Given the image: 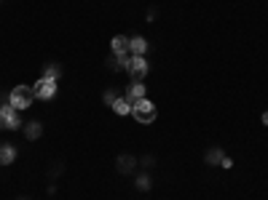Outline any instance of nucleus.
<instances>
[{"mask_svg": "<svg viewBox=\"0 0 268 200\" xmlns=\"http://www.w3.org/2000/svg\"><path fill=\"white\" fill-rule=\"evenodd\" d=\"M8 102H11V107L14 110H30L32 107V102H35V91L32 86H14L8 93Z\"/></svg>", "mask_w": 268, "mask_h": 200, "instance_id": "1", "label": "nucleus"}, {"mask_svg": "<svg viewBox=\"0 0 268 200\" xmlns=\"http://www.w3.org/2000/svg\"><path fill=\"white\" fill-rule=\"evenodd\" d=\"M132 115H134V120H137V123H142V126H150V123H156V117H158V110H156V104H153V102H148V99H139L137 104H132Z\"/></svg>", "mask_w": 268, "mask_h": 200, "instance_id": "2", "label": "nucleus"}, {"mask_svg": "<svg viewBox=\"0 0 268 200\" xmlns=\"http://www.w3.org/2000/svg\"><path fill=\"white\" fill-rule=\"evenodd\" d=\"M32 91H35V99L49 102V99H54V96H56V80H54V78H46V75H40L38 80H35Z\"/></svg>", "mask_w": 268, "mask_h": 200, "instance_id": "3", "label": "nucleus"}, {"mask_svg": "<svg viewBox=\"0 0 268 200\" xmlns=\"http://www.w3.org/2000/svg\"><path fill=\"white\" fill-rule=\"evenodd\" d=\"M126 72H129L132 80L142 83L145 75H148V62H145V56H129V62H126Z\"/></svg>", "mask_w": 268, "mask_h": 200, "instance_id": "4", "label": "nucleus"}, {"mask_svg": "<svg viewBox=\"0 0 268 200\" xmlns=\"http://www.w3.org/2000/svg\"><path fill=\"white\" fill-rule=\"evenodd\" d=\"M0 110H3V115H6V128H8V131H19V128H22V115H19V110L11 107V102L0 104Z\"/></svg>", "mask_w": 268, "mask_h": 200, "instance_id": "5", "label": "nucleus"}, {"mask_svg": "<svg viewBox=\"0 0 268 200\" xmlns=\"http://www.w3.org/2000/svg\"><path fill=\"white\" fill-rule=\"evenodd\" d=\"M123 99L129 102V104H137L139 99H145V83H137V80H132V83L126 86Z\"/></svg>", "mask_w": 268, "mask_h": 200, "instance_id": "6", "label": "nucleus"}, {"mask_svg": "<svg viewBox=\"0 0 268 200\" xmlns=\"http://www.w3.org/2000/svg\"><path fill=\"white\" fill-rule=\"evenodd\" d=\"M129 43H132V38H126V35H115V38L110 40V51L115 56H132L129 54Z\"/></svg>", "mask_w": 268, "mask_h": 200, "instance_id": "7", "label": "nucleus"}, {"mask_svg": "<svg viewBox=\"0 0 268 200\" xmlns=\"http://www.w3.org/2000/svg\"><path fill=\"white\" fill-rule=\"evenodd\" d=\"M115 166H118V173H134L137 166H139V160L134 155H118V160H115Z\"/></svg>", "mask_w": 268, "mask_h": 200, "instance_id": "8", "label": "nucleus"}, {"mask_svg": "<svg viewBox=\"0 0 268 200\" xmlns=\"http://www.w3.org/2000/svg\"><path fill=\"white\" fill-rule=\"evenodd\" d=\"M22 134H25L27 142H38V139L43 136V123L38 120H30L27 126H22Z\"/></svg>", "mask_w": 268, "mask_h": 200, "instance_id": "9", "label": "nucleus"}, {"mask_svg": "<svg viewBox=\"0 0 268 200\" xmlns=\"http://www.w3.org/2000/svg\"><path fill=\"white\" fill-rule=\"evenodd\" d=\"M129 54H132V56H145V54H148V40L142 38V35H134V38H132Z\"/></svg>", "mask_w": 268, "mask_h": 200, "instance_id": "10", "label": "nucleus"}, {"mask_svg": "<svg viewBox=\"0 0 268 200\" xmlns=\"http://www.w3.org/2000/svg\"><path fill=\"white\" fill-rule=\"evenodd\" d=\"M16 160V147L14 144H0V166H11Z\"/></svg>", "mask_w": 268, "mask_h": 200, "instance_id": "11", "label": "nucleus"}, {"mask_svg": "<svg viewBox=\"0 0 268 200\" xmlns=\"http://www.w3.org/2000/svg\"><path fill=\"white\" fill-rule=\"evenodd\" d=\"M126 62H129V56H115V54H110V59L105 62V67L113 69V72H121V69H126Z\"/></svg>", "mask_w": 268, "mask_h": 200, "instance_id": "12", "label": "nucleus"}, {"mask_svg": "<svg viewBox=\"0 0 268 200\" xmlns=\"http://www.w3.org/2000/svg\"><path fill=\"white\" fill-rule=\"evenodd\" d=\"M225 158V152L220 149V147H215V149H209L207 152V166H220V160Z\"/></svg>", "mask_w": 268, "mask_h": 200, "instance_id": "13", "label": "nucleus"}, {"mask_svg": "<svg viewBox=\"0 0 268 200\" xmlns=\"http://www.w3.org/2000/svg\"><path fill=\"white\" fill-rule=\"evenodd\" d=\"M113 112L121 115V117H126V115H132V104L126 102V99H118V102L113 104Z\"/></svg>", "mask_w": 268, "mask_h": 200, "instance_id": "14", "label": "nucleus"}, {"mask_svg": "<svg viewBox=\"0 0 268 200\" xmlns=\"http://www.w3.org/2000/svg\"><path fill=\"white\" fill-rule=\"evenodd\" d=\"M150 187H153V179H150V173H139V176H137V190H139V192H148Z\"/></svg>", "mask_w": 268, "mask_h": 200, "instance_id": "15", "label": "nucleus"}, {"mask_svg": "<svg viewBox=\"0 0 268 200\" xmlns=\"http://www.w3.org/2000/svg\"><path fill=\"white\" fill-rule=\"evenodd\" d=\"M43 75H46V78L59 80V75H62V67H59V64H43Z\"/></svg>", "mask_w": 268, "mask_h": 200, "instance_id": "16", "label": "nucleus"}, {"mask_svg": "<svg viewBox=\"0 0 268 200\" xmlns=\"http://www.w3.org/2000/svg\"><path fill=\"white\" fill-rule=\"evenodd\" d=\"M102 99H105V104H108V107H113V104L118 102L121 96H118V93H115V91H110V88H108V91H105V96H102Z\"/></svg>", "mask_w": 268, "mask_h": 200, "instance_id": "17", "label": "nucleus"}, {"mask_svg": "<svg viewBox=\"0 0 268 200\" xmlns=\"http://www.w3.org/2000/svg\"><path fill=\"white\" fill-rule=\"evenodd\" d=\"M139 163H142V168H145V171H150V168L156 166V158H153V155H145V158L139 160Z\"/></svg>", "mask_w": 268, "mask_h": 200, "instance_id": "18", "label": "nucleus"}, {"mask_svg": "<svg viewBox=\"0 0 268 200\" xmlns=\"http://www.w3.org/2000/svg\"><path fill=\"white\" fill-rule=\"evenodd\" d=\"M220 168H225V171H228V168H234V160H231V158L225 155L223 160H220Z\"/></svg>", "mask_w": 268, "mask_h": 200, "instance_id": "19", "label": "nucleus"}, {"mask_svg": "<svg viewBox=\"0 0 268 200\" xmlns=\"http://www.w3.org/2000/svg\"><path fill=\"white\" fill-rule=\"evenodd\" d=\"M0 128H6V115H3V110H0Z\"/></svg>", "mask_w": 268, "mask_h": 200, "instance_id": "20", "label": "nucleus"}, {"mask_svg": "<svg viewBox=\"0 0 268 200\" xmlns=\"http://www.w3.org/2000/svg\"><path fill=\"white\" fill-rule=\"evenodd\" d=\"M263 126H268V112H263Z\"/></svg>", "mask_w": 268, "mask_h": 200, "instance_id": "21", "label": "nucleus"}, {"mask_svg": "<svg viewBox=\"0 0 268 200\" xmlns=\"http://www.w3.org/2000/svg\"><path fill=\"white\" fill-rule=\"evenodd\" d=\"M19 200H32V197H19Z\"/></svg>", "mask_w": 268, "mask_h": 200, "instance_id": "22", "label": "nucleus"}]
</instances>
